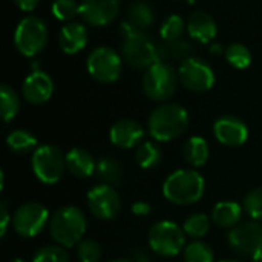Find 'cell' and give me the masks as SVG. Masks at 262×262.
I'll use <instances>...</instances> for the list:
<instances>
[{
  "instance_id": "obj_1",
  "label": "cell",
  "mask_w": 262,
  "mask_h": 262,
  "mask_svg": "<svg viewBox=\"0 0 262 262\" xmlns=\"http://www.w3.org/2000/svg\"><path fill=\"white\" fill-rule=\"evenodd\" d=\"M121 55L123 60L135 69H149L152 64L163 61L161 48L141 29L132 26L127 20L120 25Z\"/></svg>"
},
{
  "instance_id": "obj_2",
  "label": "cell",
  "mask_w": 262,
  "mask_h": 262,
  "mask_svg": "<svg viewBox=\"0 0 262 262\" xmlns=\"http://www.w3.org/2000/svg\"><path fill=\"white\" fill-rule=\"evenodd\" d=\"M189 112L178 103L157 106L147 118V132L158 143L180 138L189 127Z\"/></svg>"
},
{
  "instance_id": "obj_3",
  "label": "cell",
  "mask_w": 262,
  "mask_h": 262,
  "mask_svg": "<svg viewBox=\"0 0 262 262\" xmlns=\"http://www.w3.org/2000/svg\"><path fill=\"white\" fill-rule=\"evenodd\" d=\"M206 192V181L195 169H180L170 173L163 184L164 198L175 206H192Z\"/></svg>"
},
{
  "instance_id": "obj_4",
  "label": "cell",
  "mask_w": 262,
  "mask_h": 262,
  "mask_svg": "<svg viewBox=\"0 0 262 262\" xmlns=\"http://www.w3.org/2000/svg\"><path fill=\"white\" fill-rule=\"evenodd\" d=\"M88 229V221L81 209L75 206H64L57 209L49 220V235L55 244L72 249L77 246Z\"/></svg>"
},
{
  "instance_id": "obj_5",
  "label": "cell",
  "mask_w": 262,
  "mask_h": 262,
  "mask_svg": "<svg viewBox=\"0 0 262 262\" xmlns=\"http://www.w3.org/2000/svg\"><path fill=\"white\" fill-rule=\"evenodd\" d=\"M178 81V71H175L170 63L160 61L146 69L141 86L147 98L157 103H163L175 94Z\"/></svg>"
},
{
  "instance_id": "obj_6",
  "label": "cell",
  "mask_w": 262,
  "mask_h": 262,
  "mask_svg": "<svg viewBox=\"0 0 262 262\" xmlns=\"http://www.w3.org/2000/svg\"><path fill=\"white\" fill-rule=\"evenodd\" d=\"M48 37L49 32L46 23L35 15H26L15 26L14 45L21 55L35 57L46 48Z\"/></svg>"
},
{
  "instance_id": "obj_7",
  "label": "cell",
  "mask_w": 262,
  "mask_h": 262,
  "mask_svg": "<svg viewBox=\"0 0 262 262\" xmlns=\"http://www.w3.org/2000/svg\"><path fill=\"white\" fill-rule=\"evenodd\" d=\"M31 167L35 178L43 184H57L66 169V155L57 146L41 144L32 152Z\"/></svg>"
},
{
  "instance_id": "obj_8",
  "label": "cell",
  "mask_w": 262,
  "mask_h": 262,
  "mask_svg": "<svg viewBox=\"0 0 262 262\" xmlns=\"http://www.w3.org/2000/svg\"><path fill=\"white\" fill-rule=\"evenodd\" d=\"M149 247L163 258H172L183 252L186 246V233L183 227L172 221L155 223L147 235Z\"/></svg>"
},
{
  "instance_id": "obj_9",
  "label": "cell",
  "mask_w": 262,
  "mask_h": 262,
  "mask_svg": "<svg viewBox=\"0 0 262 262\" xmlns=\"http://www.w3.org/2000/svg\"><path fill=\"white\" fill-rule=\"evenodd\" d=\"M123 60L118 52L107 46H98L91 51L86 60L89 75L103 84L115 83L121 75Z\"/></svg>"
},
{
  "instance_id": "obj_10",
  "label": "cell",
  "mask_w": 262,
  "mask_h": 262,
  "mask_svg": "<svg viewBox=\"0 0 262 262\" xmlns=\"http://www.w3.org/2000/svg\"><path fill=\"white\" fill-rule=\"evenodd\" d=\"M49 220V212L43 204L25 203L12 215V229L18 236L31 239L45 230Z\"/></svg>"
},
{
  "instance_id": "obj_11",
  "label": "cell",
  "mask_w": 262,
  "mask_h": 262,
  "mask_svg": "<svg viewBox=\"0 0 262 262\" xmlns=\"http://www.w3.org/2000/svg\"><path fill=\"white\" fill-rule=\"evenodd\" d=\"M227 241L235 253L244 258H253L262 252V224L253 220L239 223L229 232Z\"/></svg>"
},
{
  "instance_id": "obj_12",
  "label": "cell",
  "mask_w": 262,
  "mask_h": 262,
  "mask_svg": "<svg viewBox=\"0 0 262 262\" xmlns=\"http://www.w3.org/2000/svg\"><path fill=\"white\" fill-rule=\"evenodd\" d=\"M180 83L192 92H207L215 84L213 69L201 58L190 57L178 68Z\"/></svg>"
},
{
  "instance_id": "obj_13",
  "label": "cell",
  "mask_w": 262,
  "mask_h": 262,
  "mask_svg": "<svg viewBox=\"0 0 262 262\" xmlns=\"http://www.w3.org/2000/svg\"><path fill=\"white\" fill-rule=\"evenodd\" d=\"M86 201L91 213L101 221L115 220L121 210V198L118 192L107 184L94 186L88 192Z\"/></svg>"
},
{
  "instance_id": "obj_14",
  "label": "cell",
  "mask_w": 262,
  "mask_h": 262,
  "mask_svg": "<svg viewBox=\"0 0 262 262\" xmlns=\"http://www.w3.org/2000/svg\"><path fill=\"white\" fill-rule=\"evenodd\" d=\"M213 135L218 143L227 147H239L249 140V127L241 118L235 115H226L215 121Z\"/></svg>"
},
{
  "instance_id": "obj_15",
  "label": "cell",
  "mask_w": 262,
  "mask_h": 262,
  "mask_svg": "<svg viewBox=\"0 0 262 262\" xmlns=\"http://www.w3.org/2000/svg\"><path fill=\"white\" fill-rule=\"evenodd\" d=\"M120 12V0H81L80 15L91 26H106Z\"/></svg>"
},
{
  "instance_id": "obj_16",
  "label": "cell",
  "mask_w": 262,
  "mask_h": 262,
  "mask_svg": "<svg viewBox=\"0 0 262 262\" xmlns=\"http://www.w3.org/2000/svg\"><path fill=\"white\" fill-rule=\"evenodd\" d=\"M54 94V81L52 78L40 71H32L21 84V95L29 104H43Z\"/></svg>"
},
{
  "instance_id": "obj_17",
  "label": "cell",
  "mask_w": 262,
  "mask_h": 262,
  "mask_svg": "<svg viewBox=\"0 0 262 262\" xmlns=\"http://www.w3.org/2000/svg\"><path fill=\"white\" fill-rule=\"evenodd\" d=\"M144 138V127L135 120H120L109 130V140L115 147L134 149L140 146Z\"/></svg>"
},
{
  "instance_id": "obj_18",
  "label": "cell",
  "mask_w": 262,
  "mask_h": 262,
  "mask_svg": "<svg viewBox=\"0 0 262 262\" xmlns=\"http://www.w3.org/2000/svg\"><path fill=\"white\" fill-rule=\"evenodd\" d=\"M58 45L64 54L74 55L83 51L88 45V29L80 21L66 23L58 34Z\"/></svg>"
},
{
  "instance_id": "obj_19",
  "label": "cell",
  "mask_w": 262,
  "mask_h": 262,
  "mask_svg": "<svg viewBox=\"0 0 262 262\" xmlns=\"http://www.w3.org/2000/svg\"><path fill=\"white\" fill-rule=\"evenodd\" d=\"M187 32L196 41L207 45L216 37L218 26L210 14L204 11H195L187 21Z\"/></svg>"
},
{
  "instance_id": "obj_20",
  "label": "cell",
  "mask_w": 262,
  "mask_h": 262,
  "mask_svg": "<svg viewBox=\"0 0 262 262\" xmlns=\"http://www.w3.org/2000/svg\"><path fill=\"white\" fill-rule=\"evenodd\" d=\"M66 169L77 178H89L95 173L97 161L86 149L74 147L66 154Z\"/></svg>"
},
{
  "instance_id": "obj_21",
  "label": "cell",
  "mask_w": 262,
  "mask_h": 262,
  "mask_svg": "<svg viewBox=\"0 0 262 262\" xmlns=\"http://www.w3.org/2000/svg\"><path fill=\"white\" fill-rule=\"evenodd\" d=\"M243 207L233 201H221L212 210V221L221 229H233L241 223Z\"/></svg>"
},
{
  "instance_id": "obj_22",
  "label": "cell",
  "mask_w": 262,
  "mask_h": 262,
  "mask_svg": "<svg viewBox=\"0 0 262 262\" xmlns=\"http://www.w3.org/2000/svg\"><path fill=\"white\" fill-rule=\"evenodd\" d=\"M183 155L184 160L187 161V164H190L192 167L198 169L203 167L210 155V149H209V143L203 138V137H190L183 147Z\"/></svg>"
},
{
  "instance_id": "obj_23",
  "label": "cell",
  "mask_w": 262,
  "mask_h": 262,
  "mask_svg": "<svg viewBox=\"0 0 262 262\" xmlns=\"http://www.w3.org/2000/svg\"><path fill=\"white\" fill-rule=\"evenodd\" d=\"M97 178L101 181V184L107 186H120L123 183V167L120 161H117L112 157H103L97 161V169H95Z\"/></svg>"
},
{
  "instance_id": "obj_24",
  "label": "cell",
  "mask_w": 262,
  "mask_h": 262,
  "mask_svg": "<svg viewBox=\"0 0 262 262\" xmlns=\"http://www.w3.org/2000/svg\"><path fill=\"white\" fill-rule=\"evenodd\" d=\"M127 21L137 29L144 31L155 21V12L152 6L144 0H137L127 8Z\"/></svg>"
},
{
  "instance_id": "obj_25",
  "label": "cell",
  "mask_w": 262,
  "mask_h": 262,
  "mask_svg": "<svg viewBox=\"0 0 262 262\" xmlns=\"http://www.w3.org/2000/svg\"><path fill=\"white\" fill-rule=\"evenodd\" d=\"M6 146L11 152L17 155H23L28 152H34L37 149V138L25 129H15L9 132L6 137Z\"/></svg>"
},
{
  "instance_id": "obj_26",
  "label": "cell",
  "mask_w": 262,
  "mask_h": 262,
  "mask_svg": "<svg viewBox=\"0 0 262 262\" xmlns=\"http://www.w3.org/2000/svg\"><path fill=\"white\" fill-rule=\"evenodd\" d=\"M135 160L141 169L150 170V169H155L161 163L163 150L154 141H143L135 150Z\"/></svg>"
},
{
  "instance_id": "obj_27",
  "label": "cell",
  "mask_w": 262,
  "mask_h": 262,
  "mask_svg": "<svg viewBox=\"0 0 262 262\" xmlns=\"http://www.w3.org/2000/svg\"><path fill=\"white\" fill-rule=\"evenodd\" d=\"M0 111L5 123L12 121L20 111V98L17 92L8 84L0 86Z\"/></svg>"
},
{
  "instance_id": "obj_28",
  "label": "cell",
  "mask_w": 262,
  "mask_h": 262,
  "mask_svg": "<svg viewBox=\"0 0 262 262\" xmlns=\"http://www.w3.org/2000/svg\"><path fill=\"white\" fill-rule=\"evenodd\" d=\"M161 57L163 61H166L167 58L177 60V61H184L187 58L192 57L193 52V46L190 41L180 38V40H173V41H164L161 46Z\"/></svg>"
},
{
  "instance_id": "obj_29",
  "label": "cell",
  "mask_w": 262,
  "mask_h": 262,
  "mask_svg": "<svg viewBox=\"0 0 262 262\" xmlns=\"http://www.w3.org/2000/svg\"><path fill=\"white\" fill-rule=\"evenodd\" d=\"M210 223H212V220L206 213H193L186 218V221L183 224V230H184L186 236L192 238L193 241L201 239L209 233Z\"/></svg>"
},
{
  "instance_id": "obj_30",
  "label": "cell",
  "mask_w": 262,
  "mask_h": 262,
  "mask_svg": "<svg viewBox=\"0 0 262 262\" xmlns=\"http://www.w3.org/2000/svg\"><path fill=\"white\" fill-rule=\"evenodd\" d=\"M184 262H215V253L207 243L195 239L184 247Z\"/></svg>"
},
{
  "instance_id": "obj_31",
  "label": "cell",
  "mask_w": 262,
  "mask_h": 262,
  "mask_svg": "<svg viewBox=\"0 0 262 262\" xmlns=\"http://www.w3.org/2000/svg\"><path fill=\"white\" fill-rule=\"evenodd\" d=\"M187 28V25L184 23V18L178 14H172L167 18H164V21L160 26V37L163 38V41H173V40H180L183 38V32Z\"/></svg>"
},
{
  "instance_id": "obj_32",
  "label": "cell",
  "mask_w": 262,
  "mask_h": 262,
  "mask_svg": "<svg viewBox=\"0 0 262 262\" xmlns=\"http://www.w3.org/2000/svg\"><path fill=\"white\" fill-rule=\"evenodd\" d=\"M226 58L230 66L236 69H246L252 64V52L246 45L232 43L226 49Z\"/></svg>"
},
{
  "instance_id": "obj_33",
  "label": "cell",
  "mask_w": 262,
  "mask_h": 262,
  "mask_svg": "<svg viewBox=\"0 0 262 262\" xmlns=\"http://www.w3.org/2000/svg\"><path fill=\"white\" fill-rule=\"evenodd\" d=\"M52 15L60 21H74L80 15V3L75 0H55L52 3Z\"/></svg>"
},
{
  "instance_id": "obj_34",
  "label": "cell",
  "mask_w": 262,
  "mask_h": 262,
  "mask_svg": "<svg viewBox=\"0 0 262 262\" xmlns=\"http://www.w3.org/2000/svg\"><path fill=\"white\" fill-rule=\"evenodd\" d=\"M32 262H69V253L64 247L55 246H45L34 255Z\"/></svg>"
},
{
  "instance_id": "obj_35",
  "label": "cell",
  "mask_w": 262,
  "mask_h": 262,
  "mask_svg": "<svg viewBox=\"0 0 262 262\" xmlns=\"http://www.w3.org/2000/svg\"><path fill=\"white\" fill-rule=\"evenodd\" d=\"M243 209L246 213L253 220V221H262V187H256L250 190L244 201H243Z\"/></svg>"
},
{
  "instance_id": "obj_36",
  "label": "cell",
  "mask_w": 262,
  "mask_h": 262,
  "mask_svg": "<svg viewBox=\"0 0 262 262\" xmlns=\"http://www.w3.org/2000/svg\"><path fill=\"white\" fill-rule=\"evenodd\" d=\"M75 252L80 262H100L101 259V247L94 239H81Z\"/></svg>"
},
{
  "instance_id": "obj_37",
  "label": "cell",
  "mask_w": 262,
  "mask_h": 262,
  "mask_svg": "<svg viewBox=\"0 0 262 262\" xmlns=\"http://www.w3.org/2000/svg\"><path fill=\"white\" fill-rule=\"evenodd\" d=\"M0 236L5 238L6 232H8V227H9V221H12V218L9 216V212H8V207H6V203L2 201L0 203Z\"/></svg>"
},
{
  "instance_id": "obj_38",
  "label": "cell",
  "mask_w": 262,
  "mask_h": 262,
  "mask_svg": "<svg viewBox=\"0 0 262 262\" xmlns=\"http://www.w3.org/2000/svg\"><path fill=\"white\" fill-rule=\"evenodd\" d=\"M130 210H132V213H134L135 216H149V215H150V212H152V207H150V204H149V203L137 201L135 204H132Z\"/></svg>"
},
{
  "instance_id": "obj_39",
  "label": "cell",
  "mask_w": 262,
  "mask_h": 262,
  "mask_svg": "<svg viewBox=\"0 0 262 262\" xmlns=\"http://www.w3.org/2000/svg\"><path fill=\"white\" fill-rule=\"evenodd\" d=\"M40 0H14L15 6L20 9V11H25V12H31L37 8Z\"/></svg>"
},
{
  "instance_id": "obj_40",
  "label": "cell",
  "mask_w": 262,
  "mask_h": 262,
  "mask_svg": "<svg viewBox=\"0 0 262 262\" xmlns=\"http://www.w3.org/2000/svg\"><path fill=\"white\" fill-rule=\"evenodd\" d=\"M130 259L134 262H150V258L144 249H135L130 255Z\"/></svg>"
},
{
  "instance_id": "obj_41",
  "label": "cell",
  "mask_w": 262,
  "mask_h": 262,
  "mask_svg": "<svg viewBox=\"0 0 262 262\" xmlns=\"http://www.w3.org/2000/svg\"><path fill=\"white\" fill-rule=\"evenodd\" d=\"M209 51H210L213 55H220V54H223V46L218 45V43H213V45H210Z\"/></svg>"
},
{
  "instance_id": "obj_42",
  "label": "cell",
  "mask_w": 262,
  "mask_h": 262,
  "mask_svg": "<svg viewBox=\"0 0 262 262\" xmlns=\"http://www.w3.org/2000/svg\"><path fill=\"white\" fill-rule=\"evenodd\" d=\"M109 262H134L130 258H118V259H112Z\"/></svg>"
},
{
  "instance_id": "obj_43",
  "label": "cell",
  "mask_w": 262,
  "mask_h": 262,
  "mask_svg": "<svg viewBox=\"0 0 262 262\" xmlns=\"http://www.w3.org/2000/svg\"><path fill=\"white\" fill-rule=\"evenodd\" d=\"M252 262H262V252L261 253H258V255H255V256L252 258Z\"/></svg>"
},
{
  "instance_id": "obj_44",
  "label": "cell",
  "mask_w": 262,
  "mask_h": 262,
  "mask_svg": "<svg viewBox=\"0 0 262 262\" xmlns=\"http://www.w3.org/2000/svg\"><path fill=\"white\" fill-rule=\"evenodd\" d=\"M9 262H26L25 259H20V258H15V259H12V261Z\"/></svg>"
},
{
  "instance_id": "obj_45",
  "label": "cell",
  "mask_w": 262,
  "mask_h": 262,
  "mask_svg": "<svg viewBox=\"0 0 262 262\" xmlns=\"http://www.w3.org/2000/svg\"><path fill=\"white\" fill-rule=\"evenodd\" d=\"M220 262H241V261H236V259H224V261H220Z\"/></svg>"
}]
</instances>
